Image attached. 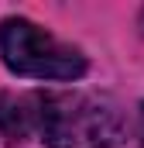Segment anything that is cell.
<instances>
[{
  "label": "cell",
  "instance_id": "cell-1",
  "mask_svg": "<svg viewBox=\"0 0 144 148\" xmlns=\"http://www.w3.org/2000/svg\"><path fill=\"white\" fill-rule=\"evenodd\" d=\"M35 97V131L48 148H120L124 114L103 93L48 90Z\"/></svg>",
  "mask_w": 144,
  "mask_h": 148
},
{
  "label": "cell",
  "instance_id": "cell-4",
  "mask_svg": "<svg viewBox=\"0 0 144 148\" xmlns=\"http://www.w3.org/2000/svg\"><path fill=\"white\" fill-rule=\"evenodd\" d=\"M137 141L144 148V103H141V110H137Z\"/></svg>",
  "mask_w": 144,
  "mask_h": 148
},
{
  "label": "cell",
  "instance_id": "cell-3",
  "mask_svg": "<svg viewBox=\"0 0 144 148\" xmlns=\"http://www.w3.org/2000/svg\"><path fill=\"white\" fill-rule=\"evenodd\" d=\"M35 131V97L0 93V134L3 141H24Z\"/></svg>",
  "mask_w": 144,
  "mask_h": 148
},
{
  "label": "cell",
  "instance_id": "cell-2",
  "mask_svg": "<svg viewBox=\"0 0 144 148\" xmlns=\"http://www.w3.org/2000/svg\"><path fill=\"white\" fill-rule=\"evenodd\" d=\"M0 59L14 76L24 79H55L72 83L86 76V55L65 45L52 31L38 28L28 17H3L0 21Z\"/></svg>",
  "mask_w": 144,
  "mask_h": 148
}]
</instances>
